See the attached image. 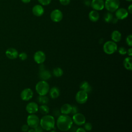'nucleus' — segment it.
Returning <instances> with one entry per match:
<instances>
[{
  "instance_id": "21",
  "label": "nucleus",
  "mask_w": 132,
  "mask_h": 132,
  "mask_svg": "<svg viewBox=\"0 0 132 132\" xmlns=\"http://www.w3.org/2000/svg\"><path fill=\"white\" fill-rule=\"evenodd\" d=\"M79 88L80 90L86 91L87 93H89L92 91V87L90 86V85L89 84L88 82L87 81H82L80 85H79Z\"/></svg>"
},
{
  "instance_id": "39",
  "label": "nucleus",
  "mask_w": 132,
  "mask_h": 132,
  "mask_svg": "<svg viewBox=\"0 0 132 132\" xmlns=\"http://www.w3.org/2000/svg\"><path fill=\"white\" fill-rule=\"evenodd\" d=\"M127 55H128V56L129 57H131L132 56V48L130 47L127 50Z\"/></svg>"
},
{
  "instance_id": "18",
  "label": "nucleus",
  "mask_w": 132,
  "mask_h": 132,
  "mask_svg": "<svg viewBox=\"0 0 132 132\" xmlns=\"http://www.w3.org/2000/svg\"><path fill=\"white\" fill-rule=\"evenodd\" d=\"M72 105L69 103H65L62 105V106L60 107V111L61 113L62 114H66L68 115L70 113H71V110H72Z\"/></svg>"
},
{
  "instance_id": "5",
  "label": "nucleus",
  "mask_w": 132,
  "mask_h": 132,
  "mask_svg": "<svg viewBox=\"0 0 132 132\" xmlns=\"http://www.w3.org/2000/svg\"><path fill=\"white\" fill-rule=\"evenodd\" d=\"M104 7L110 12H115L120 6L119 0H105L104 2Z\"/></svg>"
},
{
  "instance_id": "24",
  "label": "nucleus",
  "mask_w": 132,
  "mask_h": 132,
  "mask_svg": "<svg viewBox=\"0 0 132 132\" xmlns=\"http://www.w3.org/2000/svg\"><path fill=\"white\" fill-rule=\"evenodd\" d=\"M38 111L43 115H46L48 114L50 112V108L46 104H42L39 106Z\"/></svg>"
},
{
  "instance_id": "15",
  "label": "nucleus",
  "mask_w": 132,
  "mask_h": 132,
  "mask_svg": "<svg viewBox=\"0 0 132 132\" xmlns=\"http://www.w3.org/2000/svg\"><path fill=\"white\" fill-rule=\"evenodd\" d=\"M6 57L11 60H13L18 58L19 53L18 51L13 47H10L6 50L5 52Z\"/></svg>"
},
{
  "instance_id": "25",
  "label": "nucleus",
  "mask_w": 132,
  "mask_h": 132,
  "mask_svg": "<svg viewBox=\"0 0 132 132\" xmlns=\"http://www.w3.org/2000/svg\"><path fill=\"white\" fill-rule=\"evenodd\" d=\"M37 102L40 104H47L48 103L49 98L48 96L45 95H39L37 98Z\"/></svg>"
},
{
  "instance_id": "12",
  "label": "nucleus",
  "mask_w": 132,
  "mask_h": 132,
  "mask_svg": "<svg viewBox=\"0 0 132 132\" xmlns=\"http://www.w3.org/2000/svg\"><path fill=\"white\" fill-rule=\"evenodd\" d=\"M25 109L29 114H35L38 111L39 106L37 103L30 102L26 105Z\"/></svg>"
},
{
  "instance_id": "41",
  "label": "nucleus",
  "mask_w": 132,
  "mask_h": 132,
  "mask_svg": "<svg viewBox=\"0 0 132 132\" xmlns=\"http://www.w3.org/2000/svg\"><path fill=\"white\" fill-rule=\"evenodd\" d=\"M39 70H40V71H42V70H45V67L43 64V63L42 64H40V67H39Z\"/></svg>"
},
{
  "instance_id": "22",
  "label": "nucleus",
  "mask_w": 132,
  "mask_h": 132,
  "mask_svg": "<svg viewBox=\"0 0 132 132\" xmlns=\"http://www.w3.org/2000/svg\"><path fill=\"white\" fill-rule=\"evenodd\" d=\"M111 38L112 41L117 43L121 41L122 38V35L118 30H114L111 35Z\"/></svg>"
},
{
  "instance_id": "3",
  "label": "nucleus",
  "mask_w": 132,
  "mask_h": 132,
  "mask_svg": "<svg viewBox=\"0 0 132 132\" xmlns=\"http://www.w3.org/2000/svg\"><path fill=\"white\" fill-rule=\"evenodd\" d=\"M50 85L45 80L39 81L35 86V90L39 95H45L50 90Z\"/></svg>"
},
{
  "instance_id": "14",
  "label": "nucleus",
  "mask_w": 132,
  "mask_h": 132,
  "mask_svg": "<svg viewBox=\"0 0 132 132\" xmlns=\"http://www.w3.org/2000/svg\"><path fill=\"white\" fill-rule=\"evenodd\" d=\"M128 12L125 8H118L116 11V17L118 20H124L126 19L128 15Z\"/></svg>"
},
{
  "instance_id": "27",
  "label": "nucleus",
  "mask_w": 132,
  "mask_h": 132,
  "mask_svg": "<svg viewBox=\"0 0 132 132\" xmlns=\"http://www.w3.org/2000/svg\"><path fill=\"white\" fill-rule=\"evenodd\" d=\"M113 19V15L111 12H108L105 13L104 15V20L106 23H110L112 22V20Z\"/></svg>"
},
{
  "instance_id": "16",
  "label": "nucleus",
  "mask_w": 132,
  "mask_h": 132,
  "mask_svg": "<svg viewBox=\"0 0 132 132\" xmlns=\"http://www.w3.org/2000/svg\"><path fill=\"white\" fill-rule=\"evenodd\" d=\"M33 14L36 16H41L44 13V9L41 5H36L32 8Z\"/></svg>"
},
{
  "instance_id": "11",
  "label": "nucleus",
  "mask_w": 132,
  "mask_h": 132,
  "mask_svg": "<svg viewBox=\"0 0 132 132\" xmlns=\"http://www.w3.org/2000/svg\"><path fill=\"white\" fill-rule=\"evenodd\" d=\"M45 54L42 51H38L35 52L34 55V60L37 64H42L45 61Z\"/></svg>"
},
{
  "instance_id": "36",
  "label": "nucleus",
  "mask_w": 132,
  "mask_h": 132,
  "mask_svg": "<svg viewBox=\"0 0 132 132\" xmlns=\"http://www.w3.org/2000/svg\"><path fill=\"white\" fill-rule=\"evenodd\" d=\"M53 115L55 116V117H59L60 115V110H58V109H55L54 110H53Z\"/></svg>"
},
{
  "instance_id": "7",
  "label": "nucleus",
  "mask_w": 132,
  "mask_h": 132,
  "mask_svg": "<svg viewBox=\"0 0 132 132\" xmlns=\"http://www.w3.org/2000/svg\"><path fill=\"white\" fill-rule=\"evenodd\" d=\"M88 99V93L86 91L80 90L75 95V100L79 104H83L87 102Z\"/></svg>"
},
{
  "instance_id": "40",
  "label": "nucleus",
  "mask_w": 132,
  "mask_h": 132,
  "mask_svg": "<svg viewBox=\"0 0 132 132\" xmlns=\"http://www.w3.org/2000/svg\"><path fill=\"white\" fill-rule=\"evenodd\" d=\"M127 11L128 12V13H132V5L130 4L128 6V8H127Z\"/></svg>"
},
{
  "instance_id": "46",
  "label": "nucleus",
  "mask_w": 132,
  "mask_h": 132,
  "mask_svg": "<svg viewBox=\"0 0 132 132\" xmlns=\"http://www.w3.org/2000/svg\"><path fill=\"white\" fill-rule=\"evenodd\" d=\"M50 132H57L56 130H53V129H52V130H51L50 131Z\"/></svg>"
},
{
  "instance_id": "32",
  "label": "nucleus",
  "mask_w": 132,
  "mask_h": 132,
  "mask_svg": "<svg viewBox=\"0 0 132 132\" xmlns=\"http://www.w3.org/2000/svg\"><path fill=\"white\" fill-rule=\"evenodd\" d=\"M38 1L41 5L47 6L51 3L52 0H38Z\"/></svg>"
},
{
  "instance_id": "29",
  "label": "nucleus",
  "mask_w": 132,
  "mask_h": 132,
  "mask_svg": "<svg viewBox=\"0 0 132 132\" xmlns=\"http://www.w3.org/2000/svg\"><path fill=\"white\" fill-rule=\"evenodd\" d=\"M125 41L127 45H128L130 47L132 46V35H128L126 38Z\"/></svg>"
},
{
  "instance_id": "43",
  "label": "nucleus",
  "mask_w": 132,
  "mask_h": 132,
  "mask_svg": "<svg viewBox=\"0 0 132 132\" xmlns=\"http://www.w3.org/2000/svg\"><path fill=\"white\" fill-rule=\"evenodd\" d=\"M22 1V2H23L24 4H27L29 3L31 0H21Z\"/></svg>"
},
{
  "instance_id": "9",
  "label": "nucleus",
  "mask_w": 132,
  "mask_h": 132,
  "mask_svg": "<svg viewBox=\"0 0 132 132\" xmlns=\"http://www.w3.org/2000/svg\"><path fill=\"white\" fill-rule=\"evenodd\" d=\"M34 96V92L31 89L27 88L24 89L21 92V98L24 101H28L31 100Z\"/></svg>"
},
{
  "instance_id": "17",
  "label": "nucleus",
  "mask_w": 132,
  "mask_h": 132,
  "mask_svg": "<svg viewBox=\"0 0 132 132\" xmlns=\"http://www.w3.org/2000/svg\"><path fill=\"white\" fill-rule=\"evenodd\" d=\"M39 76L41 80L46 81L51 78L52 74L49 71L45 69L42 71H40Z\"/></svg>"
},
{
  "instance_id": "35",
  "label": "nucleus",
  "mask_w": 132,
  "mask_h": 132,
  "mask_svg": "<svg viewBox=\"0 0 132 132\" xmlns=\"http://www.w3.org/2000/svg\"><path fill=\"white\" fill-rule=\"evenodd\" d=\"M77 112H78V108L76 106H75V105L72 106L71 113L72 114H75V113H76Z\"/></svg>"
},
{
  "instance_id": "33",
  "label": "nucleus",
  "mask_w": 132,
  "mask_h": 132,
  "mask_svg": "<svg viewBox=\"0 0 132 132\" xmlns=\"http://www.w3.org/2000/svg\"><path fill=\"white\" fill-rule=\"evenodd\" d=\"M29 129V127L27 124H23L21 127V130L23 132H27Z\"/></svg>"
},
{
  "instance_id": "37",
  "label": "nucleus",
  "mask_w": 132,
  "mask_h": 132,
  "mask_svg": "<svg viewBox=\"0 0 132 132\" xmlns=\"http://www.w3.org/2000/svg\"><path fill=\"white\" fill-rule=\"evenodd\" d=\"M34 129L36 132H43V130H44L43 129L40 125H38V126L35 127Z\"/></svg>"
},
{
  "instance_id": "23",
  "label": "nucleus",
  "mask_w": 132,
  "mask_h": 132,
  "mask_svg": "<svg viewBox=\"0 0 132 132\" xmlns=\"http://www.w3.org/2000/svg\"><path fill=\"white\" fill-rule=\"evenodd\" d=\"M123 66L125 69L128 71L132 70V58L131 57H127L123 60Z\"/></svg>"
},
{
  "instance_id": "1",
  "label": "nucleus",
  "mask_w": 132,
  "mask_h": 132,
  "mask_svg": "<svg viewBox=\"0 0 132 132\" xmlns=\"http://www.w3.org/2000/svg\"><path fill=\"white\" fill-rule=\"evenodd\" d=\"M73 121L72 118L69 115L60 114L58 117L56 121L57 127L62 131H67L70 130L73 126Z\"/></svg>"
},
{
  "instance_id": "28",
  "label": "nucleus",
  "mask_w": 132,
  "mask_h": 132,
  "mask_svg": "<svg viewBox=\"0 0 132 132\" xmlns=\"http://www.w3.org/2000/svg\"><path fill=\"white\" fill-rule=\"evenodd\" d=\"M84 128L86 131H91L92 128V125L90 122H85L84 124Z\"/></svg>"
},
{
  "instance_id": "4",
  "label": "nucleus",
  "mask_w": 132,
  "mask_h": 132,
  "mask_svg": "<svg viewBox=\"0 0 132 132\" xmlns=\"http://www.w3.org/2000/svg\"><path fill=\"white\" fill-rule=\"evenodd\" d=\"M103 49L106 54L111 55L117 51L118 46L116 42L112 41H108L104 44Z\"/></svg>"
},
{
  "instance_id": "47",
  "label": "nucleus",
  "mask_w": 132,
  "mask_h": 132,
  "mask_svg": "<svg viewBox=\"0 0 132 132\" xmlns=\"http://www.w3.org/2000/svg\"><path fill=\"white\" fill-rule=\"evenodd\" d=\"M125 1H127V2H131L132 0H125Z\"/></svg>"
},
{
  "instance_id": "8",
  "label": "nucleus",
  "mask_w": 132,
  "mask_h": 132,
  "mask_svg": "<svg viewBox=\"0 0 132 132\" xmlns=\"http://www.w3.org/2000/svg\"><path fill=\"white\" fill-rule=\"evenodd\" d=\"M73 123L77 126H81L86 122V118L85 116L80 112H77L73 114L72 118Z\"/></svg>"
},
{
  "instance_id": "30",
  "label": "nucleus",
  "mask_w": 132,
  "mask_h": 132,
  "mask_svg": "<svg viewBox=\"0 0 132 132\" xmlns=\"http://www.w3.org/2000/svg\"><path fill=\"white\" fill-rule=\"evenodd\" d=\"M117 50H118L119 53L121 55H125L127 53V50L123 46L120 47Z\"/></svg>"
},
{
  "instance_id": "44",
  "label": "nucleus",
  "mask_w": 132,
  "mask_h": 132,
  "mask_svg": "<svg viewBox=\"0 0 132 132\" xmlns=\"http://www.w3.org/2000/svg\"><path fill=\"white\" fill-rule=\"evenodd\" d=\"M118 20V19H117V18H113V20H112V22L113 23H117Z\"/></svg>"
},
{
  "instance_id": "38",
  "label": "nucleus",
  "mask_w": 132,
  "mask_h": 132,
  "mask_svg": "<svg viewBox=\"0 0 132 132\" xmlns=\"http://www.w3.org/2000/svg\"><path fill=\"white\" fill-rule=\"evenodd\" d=\"M75 132H87V131H86V130L84 128L80 127H78V128H76V129L75 130Z\"/></svg>"
},
{
  "instance_id": "45",
  "label": "nucleus",
  "mask_w": 132,
  "mask_h": 132,
  "mask_svg": "<svg viewBox=\"0 0 132 132\" xmlns=\"http://www.w3.org/2000/svg\"><path fill=\"white\" fill-rule=\"evenodd\" d=\"M27 132H36V131L34 128H31V129H29V130Z\"/></svg>"
},
{
  "instance_id": "42",
  "label": "nucleus",
  "mask_w": 132,
  "mask_h": 132,
  "mask_svg": "<svg viewBox=\"0 0 132 132\" xmlns=\"http://www.w3.org/2000/svg\"><path fill=\"white\" fill-rule=\"evenodd\" d=\"M90 4H91V2H90V1L89 0H86L85 2V4L86 5H87V6H90Z\"/></svg>"
},
{
  "instance_id": "34",
  "label": "nucleus",
  "mask_w": 132,
  "mask_h": 132,
  "mask_svg": "<svg viewBox=\"0 0 132 132\" xmlns=\"http://www.w3.org/2000/svg\"><path fill=\"white\" fill-rule=\"evenodd\" d=\"M60 4L63 6H67L70 3V0H59Z\"/></svg>"
},
{
  "instance_id": "10",
  "label": "nucleus",
  "mask_w": 132,
  "mask_h": 132,
  "mask_svg": "<svg viewBox=\"0 0 132 132\" xmlns=\"http://www.w3.org/2000/svg\"><path fill=\"white\" fill-rule=\"evenodd\" d=\"M50 18L53 22L55 23L59 22L63 18V13L62 11L59 9H54L51 12Z\"/></svg>"
},
{
  "instance_id": "6",
  "label": "nucleus",
  "mask_w": 132,
  "mask_h": 132,
  "mask_svg": "<svg viewBox=\"0 0 132 132\" xmlns=\"http://www.w3.org/2000/svg\"><path fill=\"white\" fill-rule=\"evenodd\" d=\"M27 124L31 128H35L39 125L40 119L35 114H29L26 119Z\"/></svg>"
},
{
  "instance_id": "19",
  "label": "nucleus",
  "mask_w": 132,
  "mask_h": 132,
  "mask_svg": "<svg viewBox=\"0 0 132 132\" xmlns=\"http://www.w3.org/2000/svg\"><path fill=\"white\" fill-rule=\"evenodd\" d=\"M48 93L51 98L53 99H55L59 97L60 95V90L58 87L55 86L50 89Z\"/></svg>"
},
{
  "instance_id": "13",
  "label": "nucleus",
  "mask_w": 132,
  "mask_h": 132,
  "mask_svg": "<svg viewBox=\"0 0 132 132\" xmlns=\"http://www.w3.org/2000/svg\"><path fill=\"white\" fill-rule=\"evenodd\" d=\"M104 0H92L90 6L91 8L96 11H101L104 8Z\"/></svg>"
},
{
  "instance_id": "20",
  "label": "nucleus",
  "mask_w": 132,
  "mask_h": 132,
  "mask_svg": "<svg viewBox=\"0 0 132 132\" xmlns=\"http://www.w3.org/2000/svg\"><path fill=\"white\" fill-rule=\"evenodd\" d=\"M88 17L89 20L93 22H97L100 18V14L97 11L93 10L90 11L88 14Z\"/></svg>"
},
{
  "instance_id": "26",
  "label": "nucleus",
  "mask_w": 132,
  "mask_h": 132,
  "mask_svg": "<svg viewBox=\"0 0 132 132\" xmlns=\"http://www.w3.org/2000/svg\"><path fill=\"white\" fill-rule=\"evenodd\" d=\"M63 74L62 69L60 67H56L53 70V74L56 77H60L62 76Z\"/></svg>"
},
{
  "instance_id": "31",
  "label": "nucleus",
  "mask_w": 132,
  "mask_h": 132,
  "mask_svg": "<svg viewBox=\"0 0 132 132\" xmlns=\"http://www.w3.org/2000/svg\"><path fill=\"white\" fill-rule=\"evenodd\" d=\"M18 57L20 58V59H21L22 61H24L27 58V55L25 52H22L19 54Z\"/></svg>"
},
{
  "instance_id": "2",
  "label": "nucleus",
  "mask_w": 132,
  "mask_h": 132,
  "mask_svg": "<svg viewBox=\"0 0 132 132\" xmlns=\"http://www.w3.org/2000/svg\"><path fill=\"white\" fill-rule=\"evenodd\" d=\"M56 121L53 116L50 114L44 115L40 119L39 125L46 131H50L55 127Z\"/></svg>"
}]
</instances>
